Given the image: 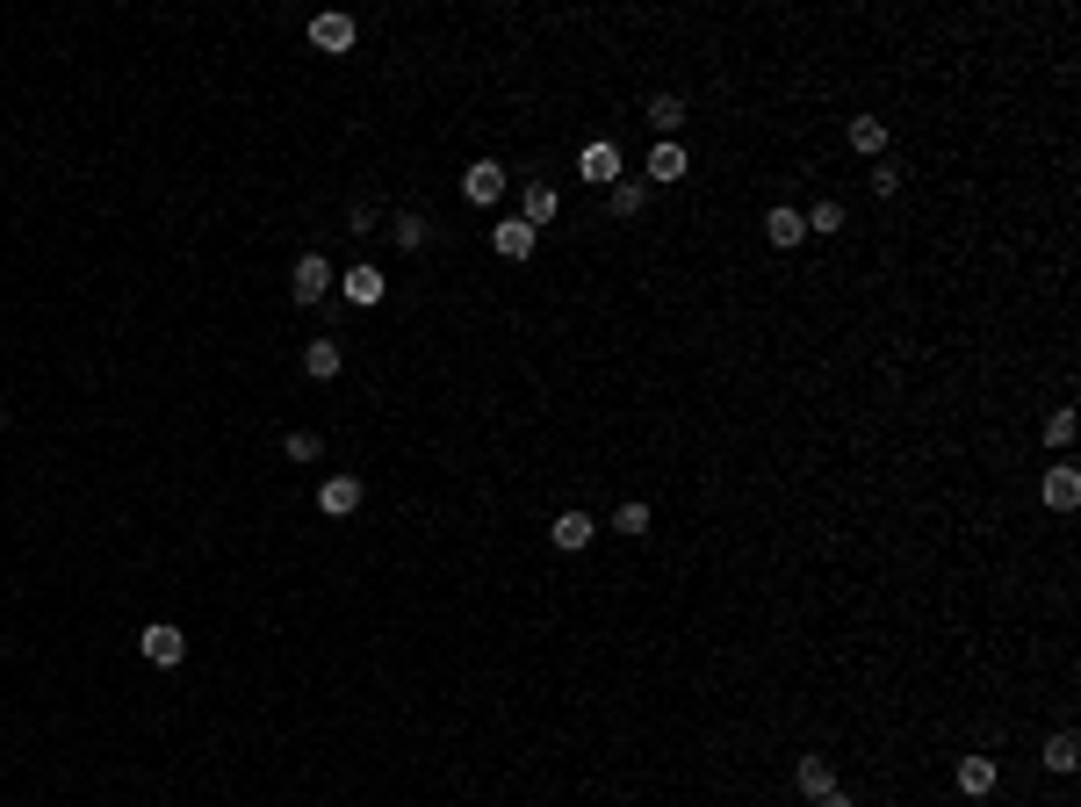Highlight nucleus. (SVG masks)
Masks as SVG:
<instances>
[{"label": "nucleus", "mask_w": 1081, "mask_h": 807, "mask_svg": "<svg viewBox=\"0 0 1081 807\" xmlns=\"http://www.w3.org/2000/svg\"><path fill=\"white\" fill-rule=\"evenodd\" d=\"M332 289H340V275H332V260H325V253H303V260L289 267V296H296L303 310L332 303Z\"/></svg>", "instance_id": "1"}, {"label": "nucleus", "mask_w": 1081, "mask_h": 807, "mask_svg": "<svg viewBox=\"0 0 1081 807\" xmlns=\"http://www.w3.org/2000/svg\"><path fill=\"white\" fill-rule=\"evenodd\" d=\"M138 649H145V664L173 670V664H181V656H188V635H181L173 620H152V627H145V635H138Z\"/></svg>", "instance_id": "2"}, {"label": "nucleus", "mask_w": 1081, "mask_h": 807, "mask_svg": "<svg viewBox=\"0 0 1081 807\" xmlns=\"http://www.w3.org/2000/svg\"><path fill=\"white\" fill-rule=\"evenodd\" d=\"M793 786H801V800L815 807V800H823V793H837V764H829L823 750H807L801 764H793Z\"/></svg>", "instance_id": "3"}, {"label": "nucleus", "mask_w": 1081, "mask_h": 807, "mask_svg": "<svg viewBox=\"0 0 1081 807\" xmlns=\"http://www.w3.org/2000/svg\"><path fill=\"white\" fill-rule=\"evenodd\" d=\"M310 44H318V51H332V58H340V51H354V44H360V22L332 8V15H318V22H310Z\"/></svg>", "instance_id": "4"}, {"label": "nucleus", "mask_w": 1081, "mask_h": 807, "mask_svg": "<svg viewBox=\"0 0 1081 807\" xmlns=\"http://www.w3.org/2000/svg\"><path fill=\"white\" fill-rule=\"evenodd\" d=\"M996 779H1002V764L988 750H966L959 757V793L966 800H988V793H996Z\"/></svg>", "instance_id": "5"}, {"label": "nucleus", "mask_w": 1081, "mask_h": 807, "mask_svg": "<svg viewBox=\"0 0 1081 807\" xmlns=\"http://www.w3.org/2000/svg\"><path fill=\"white\" fill-rule=\"evenodd\" d=\"M1038 498H1046L1053 512H1074V505H1081V469L1074 462H1053L1046 483H1038Z\"/></svg>", "instance_id": "6"}, {"label": "nucleus", "mask_w": 1081, "mask_h": 807, "mask_svg": "<svg viewBox=\"0 0 1081 807\" xmlns=\"http://www.w3.org/2000/svg\"><path fill=\"white\" fill-rule=\"evenodd\" d=\"M505 181H513V173H505L498 159H476V166L462 173V195H469V203H483V209H491V203L505 195Z\"/></svg>", "instance_id": "7"}, {"label": "nucleus", "mask_w": 1081, "mask_h": 807, "mask_svg": "<svg viewBox=\"0 0 1081 807\" xmlns=\"http://www.w3.org/2000/svg\"><path fill=\"white\" fill-rule=\"evenodd\" d=\"M591 533H599V519H591V512H555V519H549V541H555L563 555L591 549Z\"/></svg>", "instance_id": "8"}, {"label": "nucleus", "mask_w": 1081, "mask_h": 807, "mask_svg": "<svg viewBox=\"0 0 1081 807\" xmlns=\"http://www.w3.org/2000/svg\"><path fill=\"white\" fill-rule=\"evenodd\" d=\"M686 173H692V152H686L678 138H664V145L649 152V188H670V181H686Z\"/></svg>", "instance_id": "9"}, {"label": "nucleus", "mask_w": 1081, "mask_h": 807, "mask_svg": "<svg viewBox=\"0 0 1081 807\" xmlns=\"http://www.w3.org/2000/svg\"><path fill=\"white\" fill-rule=\"evenodd\" d=\"M360 498H368V491H360V476H325V483H318V512H332V519L360 512Z\"/></svg>", "instance_id": "10"}, {"label": "nucleus", "mask_w": 1081, "mask_h": 807, "mask_svg": "<svg viewBox=\"0 0 1081 807\" xmlns=\"http://www.w3.org/2000/svg\"><path fill=\"white\" fill-rule=\"evenodd\" d=\"M340 289H346V303H354V310H376L382 296H390V281H382V267H346Z\"/></svg>", "instance_id": "11"}, {"label": "nucleus", "mask_w": 1081, "mask_h": 807, "mask_svg": "<svg viewBox=\"0 0 1081 807\" xmlns=\"http://www.w3.org/2000/svg\"><path fill=\"white\" fill-rule=\"evenodd\" d=\"M533 239H541V231H533L527 217H498V223H491V245H498L505 260H527V253H533Z\"/></svg>", "instance_id": "12"}, {"label": "nucleus", "mask_w": 1081, "mask_h": 807, "mask_svg": "<svg viewBox=\"0 0 1081 807\" xmlns=\"http://www.w3.org/2000/svg\"><path fill=\"white\" fill-rule=\"evenodd\" d=\"M340 368H346V346H340V339H310V346H303V376H310V382H332Z\"/></svg>", "instance_id": "13"}, {"label": "nucleus", "mask_w": 1081, "mask_h": 807, "mask_svg": "<svg viewBox=\"0 0 1081 807\" xmlns=\"http://www.w3.org/2000/svg\"><path fill=\"white\" fill-rule=\"evenodd\" d=\"M843 138H851V152H859V159H879V152H887V123H879V116H851V123H843Z\"/></svg>", "instance_id": "14"}, {"label": "nucleus", "mask_w": 1081, "mask_h": 807, "mask_svg": "<svg viewBox=\"0 0 1081 807\" xmlns=\"http://www.w3.org/2000/svg\"><path fill=\"white\" fill-rule=\"evenodd\" d=\"M584 181H591V188H613V181H620V152H613V145H584Z\"/></svg>", "instance_id": "15"}, {"label": "nucleus", "mask_w": 1081, "mask_h": 807, "mask_svg": "<svg viewBox=\"0 0 1081 807\" xmlns=\"http://www.w3.org/2000/svg\"><path fill=\"white\" fill-rule=\"evenodd\" d=\"M764 239H772V245H786V253H793V245H807V223H801V209H786V203H779L772 217H764Z\"/></svg>", "instance_id": "16"}, {"label": "nucleus", "mask_w": 1081, "mask_h": 807, "mask_svg": "<svg viewBox=\"0 0 1081 807\" xmlns=\"http://www.w3.org/2000/svg\"><path fill=\"white\" fill-rule=\"evenodd\" d=\"M606 209H613V217H642V209H649V181H613V188H606Z\"/></svg>", "instance_id": "17"}, {"label": "nucleus", "mask_w": 1081, "mask_h": 807, "mask_svg": "<svg viewBox=\"0 0 1081 807\" xmlns=\"http://www.w3.org/2000/svg\"><path fill=\"white\" fill-rule=\"evenodd\" d=\"M555 209H563V195H555V181H527V209H519V217H527L533 231H541V223H549Z\"/></svg>", "instance_id": "18"}, {"label": "nucleus", "mask_w": 1081, "mask_h": 807, "mask_svg": "<svg viewBox=\"0 0 1081 807\" xmlns=\"http://www.w3.org/2000/svg\"><path fill=\"white\" fill-rule=\"evenodd\" d=\"M390 239H396V245H404V253H418V245H426V239H433V223H426V217H418V209H396V223H390Z\"/></svg>", "instance_id": "19"}, {"label": "nucleus", "mask_w": 1081, "mask_h": 807, "mask_svg": "<svg viewBox=\"0 0 1081 807\" xmlns=\"http://www.w3.org/2000/svg\"><path fill=\"white\" fill-rule=\"evenodd\" d=\"M649 123L664 138H678V123H686V94H649Z\"/></svg>", "instance_id": "20"}, {"label": "nucleus", "mask_w": 1081, "mask_h": 807, "mask_svg": "<svg viewBox=\"0 0 1081 807\" xmlns=\"http://www.w3.org/2000/svg\"><path fill=\"white\" fill-rule=\"evenodd\" d=\"M801 223H807V239H829V231H843V203H815V209H801Z\"/></svg>", "instance_id": "21"}, {"label": "nucleus", "mask_w": 1081, "mask_h": 807, "mask_svg": "<svg viewBox=\"0 0 1081 807\" xmlns=\"http://www.w3.org/2000/svg\"><path fill=\"white\" fill-rule=\"evenodd\" d=\"M606 527H613V533H628V541H642V533H649V505H642V498L613 505V519H606Z\"/></svg>", "instance_id": "22"}, {"label": "nucleus", "mask_w": 1081, "mask_h": 807, "mask_svg": "<svg viewBox=\"0 0 1081 807\" xmlns=\"http://www.w3.org/2000/svg\"><path fill=\"white\" fill-rule=\"evenodd\" d=\"M1074 764H1081V736H1074V728H1060V736L1046 742V772H1074Z\"/></svg>", "instance_id": "23"}, {"label": "nucleus", "mask_w": 1081, "mask_h": 807, "mask_svg": "<svg viewBox=\"0 0 1081 807\" xmlns=\"http://www.w3.org/2000/svg\"><path fill=\"white\" fill-rule=\"evenodd\" d=\"M281 447H289V462H318V454H325V440H318L310 426H296V433H289Z\"/></svg>", "instance_id": "24"}, {"label": "nucleus", "mask_w": 1081, "mask_h": 807, "mask_svg": "<svg viewBox=\"0 0 1081 807\" xmlns=\"http://www.w3.org/2000/svg\"><path fill=\"white\" fill-rule=\"evenodd\" d=\"M1067 440H1074V412H1053L1046 418V447H1067Z\"/></svg>", "instance_id": "25"}, {"label": "nucleus", "mask_w": 1081, "mask_h": 807, "mask_svg": "<svg viewBox=\"0 0 1081 807\" xmlns=\"http://www.w3.org/2000/svg\"><path fill=\"white\" fill-rule=\"evenodd\" d=\"M894 188H901V166H894V159H879V166H873V195H894Z\"/></svg>", "instance_id": "26"}, {"label": "nucleus", "mask_w": 1081, "mask_h": 807, "mask_svg": "<svg viewBox=\"0 0 1081 807\" xmlns=\"http://www.w3.org/2000/svg\"><path fill=\"white\" fill-rule=\"evenodd\" d=\"M815 807H859V800H851V793L837 786V793H823V800H815Z\"/></svg>", "instance_id": "27"}, {"label": "nucleus", "mask_w": 1081, "mask_h": 807, "mask_svg": "<svg viewBox=\"0 0 1081 807\" xmlns=\"http://www.w3.org/2000/svg\"><path fill=\"white\" fill-rule=\"evenodd\" d=\"M0 426H8V412H0Z\"/></svg>", "instance_id": "28"}]
</instances>
